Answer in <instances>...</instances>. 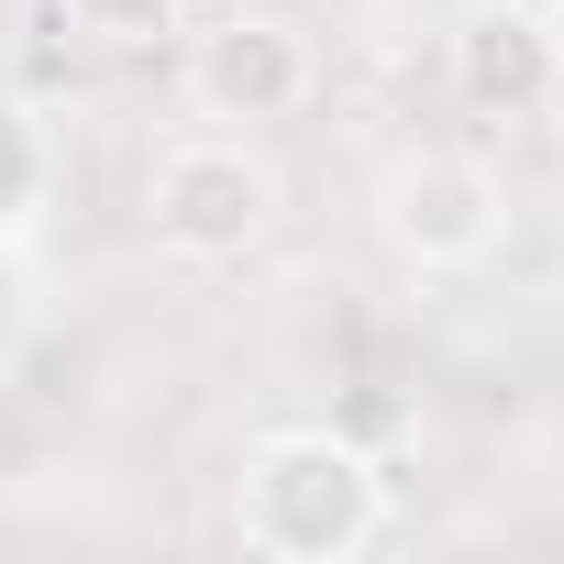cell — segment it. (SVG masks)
Returning a JSON list of instances; mask_svg holds the SVG:
<instances>
[{"mask_svg":"<svg viewBox=\"0 0 564 564\" xmlns=\"http://www.w3.org/2000/svg\"><path fill=\"white\" fill-rule=\"evenodd\" d=\"M232 531L265 564H355L388 531V465L333 421L254 432V454L232 476Z\"/></svg>","mask_w":564,"mask_h":564,"instance_id":"6da1fadb","label":"cell"},{"mask_svg":"<svg viewBox=\"0 0 564 564\" xmlns=\"http://www.w3.org/2000/svg\"><path fill=\"white\" fill-rule=\"evenodd\" d=\"M276 155L254 133H177L155 166H144V232L166 265H243L265 232H276Z\"/></svg>","mask_w":564,"mask_h":564,"instance_id":"7a4b0ae2","label":"cell"},{"mask_svg":"<svg viewBox=\"0 0 564 564\" xmlns=\"http://www.w3.org/2000/svg\"><path fill=\"white\" fill-rule=\"evenodd\" d=\"M377 232H388L399 265L454 276V265H487V254L509 243V188H498V166L465 155V144H410V155L377 177Z\"/></svg>","mask_w":564,"mask_h":564,"instance_id":"3957f363","label":"cell"},{"mask_svg":"<svg viewBox=\"0 0 564 564\" xmlns=\"http://www.w3.org/2000/svg\"><path fill=\"white\" fill-rule=\"evenodd\" d=\"M177 89H188L199 122H221V133H265V122H289V111L311 100V34L276 23V12H254V0H232L210 34H188Z\"/></svg>","mask_w":564,"mask_h":564,"instance_id":"277c9868","label":"cell"},{"mask_svg":"<svg viewBox=\"0 0 564 564\" xmlns=\"http://www.w3.org/2000/svg\"><path fill=\"white\" fill-rule=\"evenodd\" d=\"M443 56H454V100L476 122H542L564 100V23L542 0H476L443 34Z\"/></svg>","mask_w":564,"mask_h":564,"instance_id":"5b68a950","label":"cell"},{"mask_svg":"<svg viewBox=\"0 0 564 564\" xmlns=\"http://www.w3.org/2000/svg\"><path fill=\"white\" fill-rule=\"evenodd\" d=\"M45 199H56V144H45V122L12 89H0V243H23Z\"/></svg>","mask_w":564,"mask_h":564,"instance_id":"8992f818","label":"cell"},{"mask_svg":"<svg viewBox=\"0 0 564 564\" xmlns=\"http://www.w3.org/2000/svg\"><path fill=\"white\" fill-rule=\"evenodd\" d=\"M56 23L100 56H144V45H166L188 23V0H56Z\"/></svg>","mask_w":564,"mask_h":564,"instance_id":"52a82bcc","label":"cell"},{"mask_svg":"<svg viewBox=\"0 0 564 564\" xmlns=\"http://www.w3.org/2000/svg\"><path fill=\"white\" fill-rule=\"evenodd\" d=\"M542 12H553V23H564V0H542Z\"/></svg>","mask_w":564,"mask_h":564,"instance_id":"ba28073f","label":"cell"}]
</instances>
